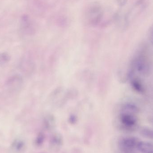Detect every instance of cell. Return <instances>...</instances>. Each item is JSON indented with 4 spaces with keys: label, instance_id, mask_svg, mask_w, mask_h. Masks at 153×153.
<instances>
[{
    "label": "cell",
    "instance_id": "obj_1",
    "mask_svg": "<svg viewBox=\"0 0 153 153\" xmlns=\"http://www.w3.org/2000/svg\"><path fill=\"white\" fill-rule=\"evenodd\" d=\"M85 18L88 22L94 26L98 25L101 22L104 15V11L99 3H91L86 8Z\"/></svg>",
    "mask_w": 153,
    "mask_h": 153
},
{
    "label": "cell",
    "instance_id": "obj_2",
    "mask_svg": "<svg viewBox=\"0 0 153 153\" xmlns=\"http://www.w3.org/2000/svg\"><path fill=\"white\" fill-rule=\"evenodd\" d=\"M136 111L135 107L132 105H126L122 108L120 114L119 120L124 128L129 129L136 125V118L133 114Z\"/></svg>",
    "mask_w": 153,
    "mask_h": 153
},
{
    "label": "cell",
    "instance_id": "obj_3",
    "mask_svg": "<svg viewBox=\"0 0 153 153\" xmlns=\"http://www.w3.org/2000/svg\"><path fill=\"white\" fill-rule=\"evenodd\" d=\"M139 142V139L134 137H123L119 142V147L123 152L129 153L137 148Z\"/></svg>",
    "mask_w": 153,
    "mask_h": 153
},
{
    "label": "cell",
    "instance_id": "obj_4",
    "mask_svg": "<svg viewBox=\"0 0 153 153\" xmlns=\"http://www.w3.org/2000/svg\"><path fill=\"white\" fill-rule=\"evenodd\" d=\"M137 149L143 153H153V143L146 141H140Z\"/></svg>",
    "mask_w": 153,
    "mask_h": 153
},
{
    "label": "cell",
    "instance_id": "obj_5",
    "mask_svg": "<svg viewBox=\"0 0 153 153\" xmlns=\"http://www.w3.org/2000/svg\"><path fill=\"white\" fill-rule=\"evenodd\" d=\"M63 144V138L59 134H55L50 139V146L52 149L56 150L62 146Z\"/></svg>",
    "mask_w": 153,
    "mask_h": 153
},
{
    "label": "cell",
    "instance_id": "obj_6",
    "mask_svg": "<svg viewBox=\"0 0 153 153\" xmlns=\"http://www.w3.org/2000/svg\"><path fill=\"white\" fill-rule=\"evenodd\" d=\"M33 23L27 15H24L21 18V27L22 30L24 31L30 30L32 28Z\"/></svg>",
    "mask_w": 153,
    "mask_h": 153
},
{
    "label": "cell",
    "instance_id": "obj_7",
    "mask_svg": "<svg viewBox=\"0 0 153 153\" xmlns=\"http://www.w3.org/2000/svg\"><path fill=\"white\" fill-rule=\"evenodd\" d=\"M25 146V143L22 140H15L12 144V147L17 152H21Z\"/></svg>",
    "mask_w": 153,
    "mask_h": 153
},
{
    "label": "cell",
    "instance_id": "obj_8",
    "mask_svg": "<svg viewBox=\"0 0 153 153\" xmlns=\"http://www.w3.org/2000/svg\"><path fill=\"white\" fill-rule=\"evenodd\" d=\"M45 140V135L43 132L39 133L35 140V144L36 146H40L44 144Z\"/></svg>",
    "mask_w": 153,
    "mask_h": 153
},
{
    "label": "cell",
    "instance_id": "obj_9",
    "mask_svg": "<svg viewBox=\"0 0 153 153\" xmlns=\"http://www.w3.org/2000/svg\"><path fill=\"white\" fill-rule=\"evenodd\" d=\"M142 135L146 138L153 139V130L149 128H145L141 131Z\"/></svg>",
    "mask_w": 153,
    "mask_h": 153
}]
</instances>
